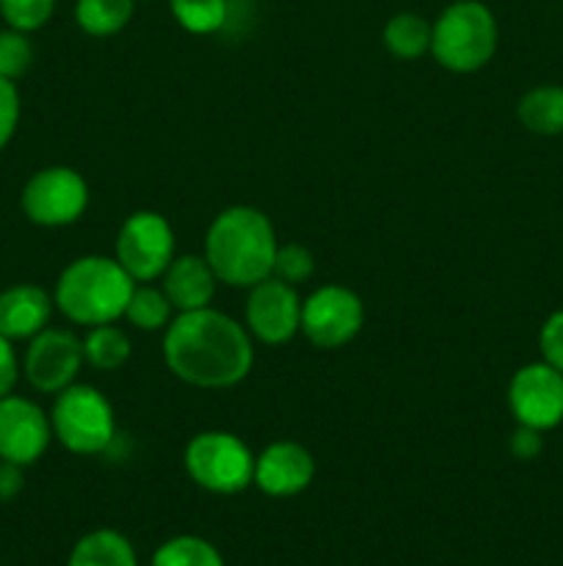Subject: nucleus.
Masks as SVG:
<instances>
[{"label":"nucleus","mask_w":563,"mask_h":566,"mask_svg":"<svg viewBox=\"0 0 563 566\" xmlns=\"http://www.w3.org/2000/svg\"><path fill=\"white\" fill-rule=\"evenodd\" d=\"M53 437L77 457H97L116 437V415L108 398L92 385H70L55 396L50 412Z\"/></svg>","instance_id":"obj_5"},{"label":"nucleus","mask_w":563,"mask_h":566,"mask_svg":"<svg viewBox=\"0 0 563 566\" xmlns=\"http://www.w3.org/2000/svg\"><path fill=\"white\" fill-rule=\"evenodd\" d=\"M304 298L287 282L265 276L263 282L248 287L246 298V329L254 340L265 346H282L301 332Z\"/></svg>","instance_id":"obj_12"},{"label":"nucleus","mask_w":563,"mask_h":566,"mask_svg":"<svg viewBox=\"0 0 563 566\" xmlns=\"http://www.w3.org/2000/svg\"><path fill=\"white\" fill-rule=\"evenodd\" d=\"M53 296L39 285H14L0 293V335L9 340H31L47 329Z\"/></svg>","instance_id":"obj_16"},{"label":"nucleus","mask_w":563,"mask_h":566,"mask_svg":"<svg viewBox=\"0 0 563 566\" xmlns=\"http://www.w3.org/2000/svg\"><path fill=\"white\" fill-rule=\"evenodd\" d=\"M17 376H20V365H17L14 348H11L9 337L0 335V398L14 390Z\"/></svg>","instance_id":"obj_31"},{"label":"nucleus","mask_w":563,"mask_h":566,"mask_svg":"<svg viewBox=\"0 0 563 566\" xmlns=\"http://www.w3.org/2000/svg\"><path fill=\"white\" fill-rule=\"evenodd\" d=\"M66 566H138L136 547L114 528H97L81 536L70 553Z\"/></svg>","instance_id":"obj_18"},{"label":"nucleus","mask_w":563,"mask_h":566,"mask_svg":"<svg viewBox=\"0 0 563 566\" xmlns=\"http://www.w3.org/2000/svg\"><path fill=\"white\" fill-rule=\"evenodd\" d=\"M116 263L136 282H155L174 260V230L166 216L138 210L127 216L116 235Z\"/></svg>","instance_id":"obj_7"},{"label":"nucleus","mask_w":563,"mask_h":566,"mask_svg":"<svg viewBox=\"0 0 563 566\" xmlns=\"http://www.w3.org/2000/svg\"><path fill=\"white\" fill-rule=\"evenodd\" d=\"M364 304L351 287L323 285L301 304V332L315 348H342L362 332Z\"/></svg>","instance_id":"obj_9"},{"label":"nucleus","mask_w":563,"mask_h":566,"mask_svg":"<svg viewBox=\"0 0 563 566\" xmlns=\"http://www.w3.org/2000/svg\"><path fill=\"white\" fill-rule=\"evenodd\" d=\"M386 53L401 61H414L419 55L431 53V22L414 11H401L390 17L381 31Z\"/></svg>","instance_id":"obj_19"},{"label":"nucleus","mask_w":563,"mask_h":566,"mask_svg":"<svg viewBox=\"0 0 563 566\" xmlns=\"http://www.w3.org/2000/svg\"><path fill=\"white\" fill-rule=\"evenodd\" d=\"M517 116L524 130L535 136H561L563 133V86L541 83L524 92L517 103Z\"/></svg>","instance_id":"obj_17"},{"label":"nucleus","mask_w":563,"mask_h":566,"mask_svg":"<svg viewBox=\"0 0 563 566\" xmlns=\"http://www.w3.org/2000/svg\"><path fill=\"white\" fill-rule=\"evenodd\" d=\"M497 39L495 14L480 0H456L431 22V55L458 75L484 70L497 53Z\"/></svg>","instance_id":"obj_4"},{"label":"nucleus","mask_w":563,"mask_h":566,"mask_svg":"<svg viewBox=\"0 0 563 566\" xmlns=\"http://www.w3.org/2000/svg\"><path fill=\"white\" fill-rule=\"evenodd\" d=\"M136 0H77L75 22L88 36H114L132 20Z\"/></svg>","instance_id":"obj_22"},{"label":"nucleus","mask_w":563,"mask_h":566,"mask_svg":"<svg viewBox=\"0 0 563 566\" xmlns=\"http://www.w3.org/2000/svg\"><path fill=\"white\" fill-rule=\"evenodd\" d=\"M132 343L127 337L125 329H119L116 324H99L88 326L86 337H83V357L92 368L105 370H119L121 365L130 359Z\"/></svg>","instance_id":"obj_21"},{"label":"nucleus","mask_w":563,"mask_h":566,"mask_svg":"<svg viewBox=\"0 0 563 566\" xmlns=\"http://www.w3.org/2000/svg\"><path fill=\"white\" fill-rule=\"evenodd\" d=\"M508 448H511V453L519 462H533V459L544 451V431H535L530 429V426H517Z\"/></svg>","instance_id":"obj_30"},{"label":"nucleus","mask_w":563,"mask_h":566,"mask_svg":"<svg viewBox=\"0 0 563 566\" xmlns=\"http://www.w3.org/2000/svg\"><path fill=\"white\" fill-rule=\"evenodd\" d=\"M539 348L541 359L563 374V307L555 310V313L544 321V326H541Z\"/></svg>","instance_id":"obj_28"},{"label":"nucleus","mask_w":563,"mask_h":566,"mask_svg":"<svg viewBox=\"0 0 563 566\" xmlns=\"http://www.w3.org/2000/svg\"><path fill=\"white\" fill-rule=\"evenodd\" d=\"M152 566H224L219 547L202 536H174L155 551Z\"/></svg>","instance_id":"obj_23"},{"label":"nucleus","mask_w":563,"mask_h":566,"mask_svg":"<svg viewBox=\"0 0 563 566\" xmlns=\"http://www.w3.org/2000/svg\"><path fill=\"white\" fill-rule=\"evenodd\" d=\"M22 486H25V475H22L20 464L0 459V503L14 501Z\"/></svg>","instance_id":"obj_32"},{"label":"nucleus","mask_w":563,"mask_h":566,"mask_svg":"<svg viewBox=\"0 0 563 566\" xmlns=\"http://www.w3.org/2000/svg\"><path fill=\"white\" fill-rule=\"evenodd\" d=\"M33 64V44L28 33L6 28L0 31V77L17 81L25 75Z\"/></svg>","instance_id":"obj_27"},{"label":"nucleus","mask_w":563,"mask_h":566,"mask_svg":"<svg viewBox=\"0 0 563 566\" xmlns=\"http://www.w3.org/2000/svg\"><path fill=\"white\" fill-rule=\"evenodd\" d=\"M86 208L88 182L70 166L39 169L22 188V213L39 227H70Z\"/></svg>","instance_id":"obj_8"},{"label":"nucleus","mask_w":563,"mask_h":566,"mask_svg":"<svg viewBox=\"0 0 563 566\" xmlns=\"http://www.w3.org/2000/svg\"><path fill=\"white\" fill-rule=\"evenodd\" d=\"M315 459L293 440L270 442L254 457V486L268 497H296L312 484Z\"/></svg>","instance_id":"obj_14"},{"label":"nucleus","mask_w":563,"mask_h":566,"mask_svg":"<svg viewBox=\"0 0 563 566\" xmlns=\"http://www.w3.org/2000/svg\"><path fill=\"white\" fill-rule=\"evenodd\" d=\"M276 249L279 238L274 224L252 205L221 210L204 235V260L219 282L230 287H252L270 276Z\"/></svg>","instance_id":"obj_2"},{"label":"nucleus","mask_w":563,"mask_h":566,"mask_svg":"<svg viewBox=\"0 0 563 566\" xmlns=\"http://www.w3.org/2000/svg\"><path fill=\"white\" fill-rule=\"evenodd\" d=\"M171 14L188 33H219L230 20V0H171Z\"/></svg>","instance_id":"obj_24"},{"label":"nucleus","mask_w":563,"mask_h":566,"mask_svg":"<svg viewBox=\"0 0 563 566\" xmlns=\"http://www.w3.org/2000/svg\"><path fill=\"white\" fill-rule=\"evenodd\" d=\"M136 280L105 254H83L61 271L53 302L77 326L116 324L125 315Z\"/></svg>","instance_id":"obj_3"},{"label":"nucleus","mask_w":563,"mask_h":566,"mask_svg":"<svg viewBox=\"0 0 563 566\" xmlns=\"http://www.w3.org/2000/svg\"><path fill=\"white\" fill-rule=\"evenodd\" d=\"M53 440V426L39 403L22 396L0 398V459L20 468L39 462Z\"/></svg>","instance_id":"obj_13"},{"label":"nucleus","mask_w":563,"mask_h":566,"mask_svg":"<svg viewBox=\"0 0 563 566\" xmlns=\"http://www.w3.org/2000/svg\"><path fill=\"white\" fill-rule=\"evenodd\" d=\"M188 479L215 495H237L254 484V453L232 431H202L182 453Z\"/></svg>","instance_id":"obj_6"},{"label":"nucleus","mask_w":563,"mask_h":566,"mask_svg":"<svg viewBox=\"0 0 563 566\" xmlns=\"http://www.w3.org/2000/svg\"><path fill=\"white\" fill-rule=\"evenodd\" d=\"M17 122H20V92L14 81L0 77V149L11 142Z\"/></svg>","instance_id":"obj_29"},{"label":"nucleus","mask_w":563,"mask_h":566,"mask_svg":"<svg viewBox=\"0 0 563 566\" xmlns=\"http://www.w3.org/2000/svg\"><path fill=\"white\" fill-rule=\"evenodd\" d=\"M166 368L199 390L241 385L254 365V337L221 310L177 313L163 332Z\"/></svg>","instance_id":"obj_1"},{"label":"nucleus","mask_w":563,"mask_h":566,"mask_svg":"<svg viewBox=\"0 0 563 566\" xmlns=\"http://www.w3.org/2000/svg\"><path fill=\"white\" fill-rule=\"evenodd\" d=\"M121 318H127V324L138 332H166V326L174 321V307L163 287L136 282Z\"/></svg>","instance_id":"obj_20"},{"label":"nucleus","mask_w":563,"mask_h":566,"mask_svg":"<svg viewBox=\"0 0 563 566\" xmlns=\"http://www.w3.org/2000/svg\"><path fill=\"white\" fill-rule=\"evenodd\" d=\"M312 274H315V258L307 247H301V243H279L270 276L298 287L304 285V282L312 280Z\"/></svg>","instance_id":"obj_25"},{"label":"nucleus","mask_w":563,"mask_h":566,"mask_svg":"<svg viewBox=\"0 0 563 566\" xmlns=\"http://www.w3.org/2000/svg\"><path fill=\"white\" fill-rule=\"evenodd\" d=\"M508 407L517 426L552 431L563 423V374L544 359L522 365L508 381Z\"/></svg>","instance_id":"obj_10"},{"label":"nucleus","mask_w":563,"mask_h":566,"mask_svg":"<svg viewBox=\"0 0 563 566\" xmlns=\"http://www.w3.org/2000/svg\"><path fill=\"white\" fill-rule=\"evenodd\" d=\"M219 276L213 274L204 254H180L169 263L160 276V287L169 296L174 313H191V310L210 307L215 296Z\"/></svg>","instance_id":"obj_15"},{"label":"nucleus","mask_w":563,"mask_h":566,"mask_svg":"<svg viewBox=\"0 0 563 566\" xmlns=\"http://www.w3.org/2000/svg\"><path fill=\"white\" fill-rule=\"evenodd\" d=\"M83 363V340L70 329H42L28 343L22 370L33 390L59 396L70 385H75Z\"/></svg>","instance_id":"obj_11"},{"label":"nucleus","mask_w":563,"mask_h":566,"mask_svg":"<svg viewBox=\"0 0 563 566\" xmlns=\"http://www.w3.org/2000/svg\"><path fill=\"white\" fill-rule=\"evenodd\" d=\"M55 11V0H0V17L14 31L31 33L47 25Z\"/></svg>","instance_id":"obj_26"}]
</instances>
